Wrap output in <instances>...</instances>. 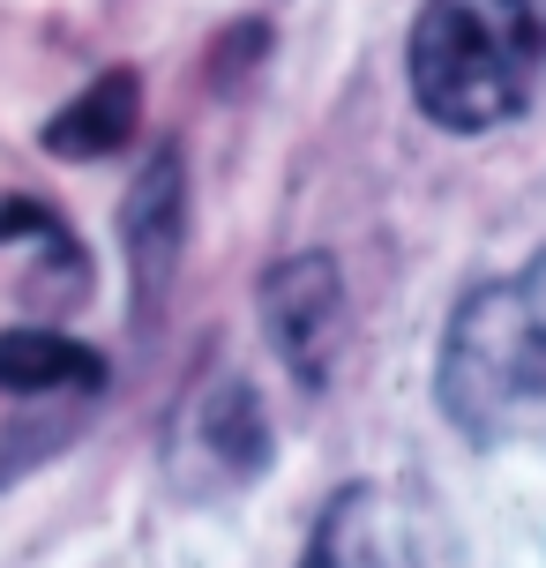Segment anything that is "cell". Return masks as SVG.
I'll return each mask as SVG.
<instances>
[{
    "instance_id": "9",
    "label": "cell",
    "mask_w": 546,
    "mask_h": 568,
    "mask_svg": "<svg viewBox=\"0 0 546 568\" xmlns=\"http://www.w3.org/2000/svg\"><path fill=\"white\" fill-rule=\"evenodd\" d=\"M8 240H38L53 262H75V270H83V255H75L68 225H60V217H53L38 195H8V202H0V247H8Z\"/></svg>"
},
{
    "instance_id": "2",
    "label": "cell",
    "mask_w": 546,
    "mask_h": 568,
    "mask_svg": "<svg viewBox=\"0 0 546 568\" xmlns=\"http://www.w3.org/2000/svg\"><path fill=\"white\" fill-rule=\"evenodd\" d=\"M434 404L472 449H494L546 412V247L509 277L464 292L442 329Z\"/></svg>"
},
{
    "instance_id": "6",
    "label": "cell",
    "mask_w": 546,
    "mask_h": 568,
    "mask_svg": "<svg viewBox=\"0 0 546 568\" xmlns=\"http://www.w3.org/2000/svg\"><path fill=\"white\" fill-rule=\"evenodd\" d=\"M300 568H427V554L412 539V516L397 509V494L360 479L322 509Z\"/></svg>"
},
{
    "instance_id": "1",
    "label": "cell",
    "mask_w": 546,
    "mask_h": 568,
    "mask_svg": "<svg viewBox=\"0 0 546 568\" xmlns=\"http://www.w3.org/2000/svg\"><path fill=\"white\" fill-rule=\"evenodd\" d=\"M546 68L539 0H419L404 75L412 105L442 135H487L532 105Z\"/></svg>"
},
{
    "instance_id": "7",
    "label": "cell",
    "mask_w": 546,
    "mask_h": 568,
    "mask_svg": "<svg viewBox=\"0 0 546 568\" xmlns=\"http://www.w3.org/2000/svg\"><path fill=\"white\" fill-rule=\"evenodd\" d=\"M135 128H143V75L135 68H105L98 83H83L38 128V142H46V158H60V165H98V158L128 150Z\"/></svg>"
},
{
    "instance_id": "4",
    "label": "cell",
    "mask_w": 546,
    "mask_h": 568,
    "mask_svg": "<svg viewBox=\"0 0 546 568\" xmlns=\"http://www.w3.org/2000/svg\"><path fill=\"white\" fill-rule=\"evenodd\" d=\"M180 247H188V158L180 142H158L143 158V172L128 180L120 202V255H128V307L135 329H150L180 277Z\"/></svg>"
},
{
    "instance_id": "3",
    "label": "cell",
    "mask_w": 546,
    "mask_h": 568,
    "mask_svg": "<svg viewBox=\"0 0 546 568\" xmlns=\"http://www.w3.org/2000/svg\"><path fill=\"white\" fill-rule=\"evenodd\" d=\"M165 464H173V486L195 494V501L255 486L270 471V412H262L255 382H240V374L195 382L188 404H180V419H173Z\"/></svg>"
},
{
    "instance_id": "8",
    "label": "cell",
    "mask_w": 546,
    "mask_h": 568,
    "mask_svg": "<svg viewBox=\"0 0 546 568\" xmlns=\"http://www.w3.org/2000/svg\"><path fill=\"white\" fill-rule=\"evenodd\" d=\"M0 389L8 397H98L105 389V352L68 329L16 322L0 329Z\"/></svg>"
},
{
    "instance_id": "5",
    "label": "cell",
    "mask_w": 546,
    "mask_h": 568,
    "mask_svg": "<svg viewBox=\"0 0 546 568\" xmlns=\"http://www.w3.org/2000/svg\"><path fill=\"white\" fill-rule=\"evenodd\" d=\"M345 277L330 255H285L262 277V329L277 344V359L300 389H330V374L345 359Z\"/></svg>"
}]
</instances>
